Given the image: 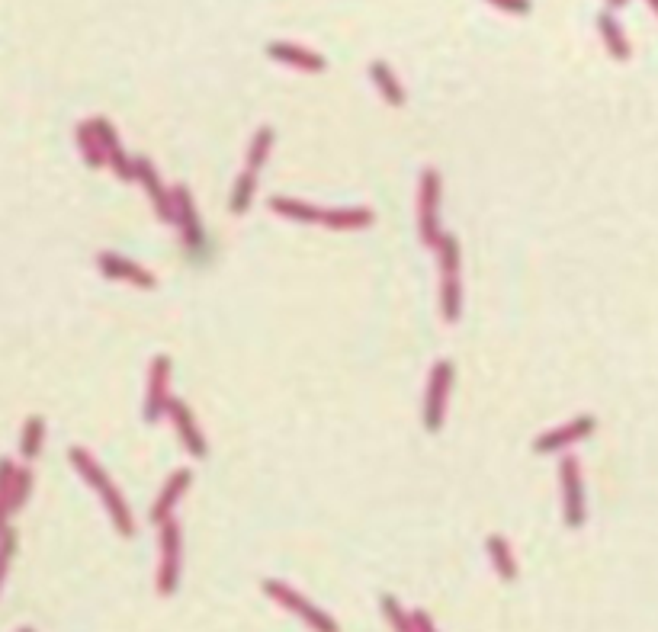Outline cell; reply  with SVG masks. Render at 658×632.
Returning a JSON list of instances; mask_svg holds the SVG:
<instances>
[{"instance_id": "obj_15", "label": "cell", "mask_w": 658, "mask_h": 632, "mask_svg": "<svg viewBox=\"0 0 658 632\" xmlns=\"http://www.w3.org/2000/svg\"><path fill=\"white\" fill-rule=\"evenodd\" d=\"M267 55L273 61H283V65H293L299 71H312V74L325 71V65H328V61L321 58L318 52H309V49H302V45H293V42H270Z\"/></svg>"}, {"instance_id": "obj_20", "label": "cell", "mask_w": 658, "mask_h": 632, "mask_svg": "<svg viewBox=\"0 0 658 632\" xmlns=\"http://www.w3.org/2000/svg\"><path fill=\"white\" fill-rule=\"evenodd\" d=\"M370 77H373V84L379 87L382 100H386L389 106H402L405 103V90L399 84V77L392 74V68L382 58H376L373 65H370Z\"/></svg>"}, {"instance_id": "obj_11", "label": "cell", "mask_w": 658, "mask_h": 632, "mask_svg": "<svg viewBox=\"0 0 658 632\" xmlns=\"http://www.w3.org/2000/svg\"><path fill=\"white\" fill-rule=\"evenodd\" d=\"M135 180H139L142 187H145L151 206H155V212H158V219L174 225V219H177L174 196H171V190H164V183H161V177L155 171V164H151L148 158H135Z\"/></svg>"}, {"instance_id": "obj_10", "label": "cell", "mask_w": 658, "mask_h": 632, "mask_svg": "<svg viewBox=\"0 0 658 632\" xmlns=\"http://www.w3.org/2000/svg\"><path fill=\"white\" fill-rule=\"evenodd\" d=\"M594 427H598V421H594L591 414H578L575 421L562 424V427H556V430H546L543 437L533 440V450H537V453H559V450H565V446H572V443H578V440L591 437Z\"/></svg>"}, {"instance_id": "obj_27", "label": "cell", "mask_w": 658, "mask_h": 632, "mask_svg": "<svg viewBox=\"0 0 658 632\" xmlns=\"http://www.w3.org/2000/svg\"><path fill=\"white\" fill-rule=\"evenodd\" d=\"M273 148V129L270 126H260L251 138V148H248V167L251 171H260V164L267 161V154Z\"/></svg>"}, {"instance_id": "obj_28", "label": "cell", "mask_w": 658, "mask_h": 632, "mask_svg": "<svg viewBox=\"0 0 658 632\" xmlns=\"http://www.w3.org/2000/svg\"><path fill=\"white\" fill-rule=\"evenodd\" d=\"M29 491H33V472L29 466H17V475H13V491H10V511L17 514L20 507L26 504Z\"/></svg>"}, {"instance_id": "obj_32", "label": "cell", "mask_w": 658, "mask_h": 632, "mask_svg": "<svg viewBox=\"0 0 658 632\" xmlns=\"http://www.w3.org/2000/svg\"><path fill=\"white\" fill-rule=\"evenodd\" d=\"M623 4H630V0H607L610 10H617V7H623Z\"/></svg>"}, {"instance_id": "obj_8", "label": "cell", "mask_w": 658, "mask_h": 632, "mask_svg": "<svg viewBox=\"0 0 658 632\" xmlns=\"http://www.w3.org/2000/svg\"><path fill=\"white\" fill-rule=\"evenodd\" d=\"M171 357L167 353H158L148 366V392H145V421H161L167 414V405H171Z\"/></svg>"}, {"instance_id": "obj_23", "label": "cell", "mask_w": 658, "mask_h": 632, "mask_svg": "<svg viewBox=\"0 0 658 632\" xmlns=\"http://www.w3.org/2000/svg\"><path fill=\"white\" fill-rule=\"evenodd\" d=\"M13 475H17V462L13 459H0V536L10 530V491H13Z\"/></svg>"}, {"instance_id": "obj_9", "label": "cell", "mask_w": 658, "mask_h": 632, "mask_svg": "<svg viewBox=\"0 0 658 632\" xmlns=\"http://www.w3.org/2000/svg\"><path fill=\"white\" fill-rule=\"evenodd\" d=\"M171 196H174V212H177L174 225L180 228V238L193 254H200L206 248V238H203V225H200V215H196L193 196H190L187 187H183V183H177V187L171 190Z\"/></svg>"}, {"instance_id": "obj_1", "label": "cell", "mask_w": 658, "mask_h": 632, "mask_svg": "<svg viewBox=\"0 0 658 632\" xmlns=\"http://www.w3.org/2000/svg\"><path fill=\"white\" fill-rule=\"evenodd\" d=\"M68 459H71V466L81 472V479L100 495L106 514H110V520H113V527L119 530V536H132L135 533V520L129 514V507H126V498L119 495V488L110 482V475L100 469V462L90 456L84 446H71Z\"/></svg>"}, {"instance_id": "obj_2", "label": "cell", "mask_w": 658, "mask_h": 632, "mask_svg": "<svg viewBox=\"0 0 658 632\" xmlns=\"http://www.w3.org/2000/svg\"><path fill=\"white\" fill-rule=\"evenodd\" d=\"M437 257H440V308L443 321H459V305H463V289H459V241L443 231L437 241Z\"/></svg>"}, {"instance_id": "obj_29", "label": "cell", "mask_w": 658, "mask_h": 632, "mask_svg": "<svg viewBox=\"0 0 658 632\" xmlns=\"http://www.w3.org/2000/svg\"><path fill=\"white\" fill-rule=\"evenodd\" d=\"M13 552H17V530L10 527L4 536H0V588H4V578H7V572H10Z\"/></svg>"}, {"instance_id": "obj_26", "label": "cell", "mask_w": 658, "mask_h": 632, "mask_svg": "<svg viewBox=\"0 0 658 632\" xmlns=\"http://www.w3.org/2000/svg\"><path fill=\"white\" fill-rule=\"evenodd\" d=\"M379 607H382V616H386L389 626H392L395 632H418L415 616H411L408 610H402V604H399V600H395L392 594H382Z\"/></svg>"}, {"instance_id": "obj_25", "label": "cell", "mask_w": 658, "mask_h": 632, "mask_svg": "<svg viewBox=\"0 0 658 632\" xmlns=\"http://www.w3.org/2000/svg\"><path fill=\"white\" fill-rule=\"evenodd\" d=\"M254 190H257V171L244 167V174L238 177L235 190H232V199H228V209H232L235 215H244L254 203Z\"/></svg>"}, {"instance_id": "obj_33", "label": "cell", "mask_w": 658, "mask_h": 632, "mask_svg": "<svg viewBox=\"0 0 658 632\" xmlns=\"http://www.w3.org/2000/svg\"><path fill=\"white\" fill-rule=\"evenodd\" d=\"M649 7L655 10V17H658V0H649Z\"/></svg>"}, {"instance_id": "obj_7", "label": "cell", "mask_w": 658, "mask_h": 632, "mask_svg": "<svg viewBox=\"0 0 658 632\" xmlns=\"http://www.w3.org/2000/svg\"><path fill=\"white\" fill-rule=\"evenodd\" d=\"M180 584V527L177 520L161 523V568H158V591L171 597Z\"/></svg>"}, {"instance_id": "obj_16", "label": "cell", "mask_w": 658, "mask_h": 632, "mask_svg": "<svg viewBox=\"0 0 658 632\" xmlns=\"http://www.w3.org/2000/svg\"><path fill=\"white\" fill-rule=\"evenodd\" d=\"M190 469H177L171 479H167V485H164V491L158 495V501L151 504V511H148V517H151V523H161L164 520H171V514H174V507H177V501H180V495L187 491V485H190Z\"/></svg>"}, {"instance_id": "obj_30", "label": "cell", "mask_w": 658, "mask_h": 632, "mask_svg": "<svg viewBox=\"0 0 658 632\" xmlns=\"http://www.w3.org/2000/svg\"><path fill=\"white\" fill-rule=\"evenodd\" d=\"M488 4H495L504 13H514V17H527L530 7H533L530 0H488Z\"/></svg>"}, {"instance_id": "obj_34", "label": "cell", "mask_w": 658, "mask_h": 632, "mask_svg": "<svg viewBox=\"0 0 658 632\" xmlns=\"http://www.w3.org/2000/svg\"><path fill=\"white\" fill-rule=\"evenodd\" d=\"M20 632H36V629H29V626H23V629H20Z\"/></svg>"}, {"instance_id": "obj_18", "label": "cell", "mask_w": 658, "mask_h": 632, "mask_svg": "<svg viewBox=\"0 0 658 632\" xmlns=\"http://www.w3.org/2000/svg\"><path fill=\"white\" fill-rule=\"evenodd\" d=\"M373 209L357 206V209H328L321 215V225L334 228V231H357V228H370L373 225Z\"/></svg>"}, {"instance_id": "obj_21", "label": "cell", "mask_w": 658, "mask_h": 632, "mask_svg": "<svg viewBox=\"0 0 658 632\" xmlns=\"http://www.w3.org/2000/svg\"><path fill=\"white\" fill-rule=\"evenodd\" d=\"M485 549H488V556H492V565H495L498 578H501V581H514V578H517V562H514V552H511V546H508V539L498 536V533H492V536H488Z\"/></svg>"}, {"instance_id": "obj_3", "label": "cell", "mask_w": 658, "mask_h": 632, "mask_svg": "<svg viewBox=\"0 0 658 632\" xmlns=\"http://www.w3.org/2000/svg\"><path fill=\"white\" fill-rule=\"evenodd\" d=\"M264 594H267L270 600H277V604L286 607L289 613H296L299 620H305V626H309L312 632H341L338 623H334L325 610H318L312 600H305L299 591H293L289 584H283V581H277V578H267V581H264Z\"/></svg>"}, {"instance_id": "obj_22", "label": "cell", "mask_w": 658, "mask_h": 632, "mask_svg": "<svg viewBox=\"0 0 658 632\" xmlns=\"http://www.w3.org/2000/svg\"><path fill=\"white\" fill-rule=\"evenodd\" d=\"M78 148H81V154H84L87 167H103V164H106L103 142H100V135H97L94 122H90V119L78 126Z\"/></svg>"}, {"instance_id": "obj_19", "label": "cell", "mask_w": 658, "mask_h": 632, "mask_svg": "<svg viewBox=\"0 0 658 632\" xmlns=\"http://www.w3.org/2000/svg\"><path fill=\"white\" fill-rule=\"evenodd\" d=\"M598 29H601V39H604V45H607L610 58H614V61H630L633 49H630V42H626L620 23L614 20V13L604 10L601 17H598Z\"/></svg>"}, {"instance_id": "obj_6", "label": "cell", "mask_w": 658, "mask_h": 632, "mask_svg": "<svg viewBox=\"0 0 658 632\" xmlns=\"http://www.w3.org/2000/svg\"><path fill=\"white\" fill-rule=\"evenodd\" d=\"M450 385H453V363L437 360L431 369V379H427V395H424V427L431 430V434H437V430L443 427Z\"/></svg>"}, {"instance_id": "obj_5", "label": "cell", "mask_w": 658, "mask_h": 632, "mask_svg": "<svg viewBox=\"0 0 658 632\" xmlns=\"http://www.w3.org/2000/svg\"><path fill=\"white\" fill-rule=\"evenodd\" d=\"M559 485H562V520L565 527H585V488H581V466L575 456H565L559 462Z\"/></svg>"}, {"instance_id": "obj_4", "label": "cell", "mask_w": 658, "mask_h": 632, "mask_svg": "<svg viewBox=\"0 0 658 632\" xmlns=\"http://www.w3.org/2000/svg\"><path fill=\"white\" fill-rule=\"evenodd\" d=\"M418 228L421 241L427 248H437L440 241V174L434 167H427L421 174V190H418Z\"/></svg>"}, {"instance_id": "obj_17", "label": "cell", "mask_w": 658, "mask_h": 632, "mask_svg": "<svg viewBox=\"0 0 658 632\" xmlns=\"http://www.w3.org/2000/svg\"><path fill=\"white\" fill-rule=\"evenodd\" d=\"M270 209L277 215H283V219H293V222H302V225H321V215H325L312 203H305V199H293V196H273Z\"/></svg>"}, {"instance_id": "obj_12", "label": "cell", "mask_w": 658, "mask_h": 632, "mask_svg": "<svg viewBox=\"0 0 658 632\" xmlns=\"http://www.w3.org/2000/svg\"><path fill=\"white\" fill-rule=\"evenodd\" d=\"M167 418H171L180 443L187 446V453H190L193 459H206L209 446H206V440H203V430L196 427V421H193L190 405L180 402V398H171V405H167Z\"/></svg>"}, {"instance_id": "obj_14", "label": "cell", "mask_w": 658, "mask_h": 632, "mask_svg": "<svg viewBox=\"0 0 658 632\" xmlns=\"http://www.w3.org/2000/svg\"><path fill=\"white\" fill-rule=\"evenodd\" d=\"M94 122V129H97V135H100V142H103V151H106V164L113 167V174L119 177V180H135V158H126V148L119 145V138H116V129L110 126V119H103V116H97V119H90Z\"/></svg>"}, {"instance_id": "obj_13", "label": "cell", "mask_w": 658, "mask_h": 632, "mask_svg": "<svg viewBox=\"0 0 658 632\" xmlns=\"http://www.w3.org/2000/svg\"><path fill=\"white\" fill-rule=\"evenodd\" d=\"M97 267H100L106 276H110V280L132 283V286H139V289H155V286H158V280H155V276H151L145 267L132 264V260L119 257V254H113V251H100V254H97Z\"/></svg>"}, {"instance_id": "obj_31", "label": "cell", "mask_w": 658, "mask_h": 632, "mask_svg": "<svg viewBox=\"0 0 658 632\" xmlns=\"http://www.w3.org/2000/svg\"><path fill=\"white\" fill-rule=\"evenodd\" d=\"M411 616H415V626H418V632H437L434 620H431V616H427L424 610H415Z\"/></svg>"}, {"instance_id": "obj_24", "label": "cell", "mask_w": 658, "mask_h": 632, "mask_svg": "<svg viewBox=\"0 0 658 632\" xmlns=\"http://www.w3.org/2000/svg\"><path fill=\"white\" fill-rule=\"evenodd\" d=\"M42 440H45V421L39 414H29L26 424H23V434H20V456L26 462H33L42 450Z\"/></svg>"}]
</instances>
